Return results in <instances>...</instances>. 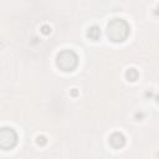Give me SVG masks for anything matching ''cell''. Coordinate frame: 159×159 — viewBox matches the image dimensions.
Wrapping results in <instances>:
<instances>
[{"label":"cell","instance_id":"cell-1","mask_svg":"<svg viewBox=\"0 0 159 159\" xmlns=\"http://www.w3.org/2000/svg\"><path fill=\"white\" fill-rule=\"evenodd\" d=\"M131 32L129 24L121 18H113L107 25V36L112 42H123Z\"/></svg>","mask_w":159,"mask_h":159},{"label":"cell","instance_id":"cell-2","mask_svg":"<svg viewBox=\"0 0 159 159\" xmlns=\"http://www.w3.org/2000/svg\"><path fill=\"white\" fill-rule=\"evenodd\" d=\"M56 65L60 70H62L65 72H71L78 65V56L77 53L72 51V50H62L61 52H58L56 57Z\"/></svg>","mask_w":159,"mask_h":159},{"label":"cell","instance_id":"cell-3","mask_svg":"<svg viewBox=\"0 0 159 159\" xmlns=\"http://www.w3.org/2000/svg\"><path fill=\"white\" fill-rule=\"evenodd\" d=\"M18 143V134L10 127H4L0 131V147L4 151L13 149Z\"/></svg>","mask_w":159,"mask_h":159},{"label":"cell","instance_id":"cell-4","mask_svg":"<svg viewBox=\"0 0 159 159\" xmlns=\"http://www.w3.org/2000/svg\"><path fill=\"white\" fill-rule=\"evenodd\" d=\"M108 142H109V144H111L113 148L119 149V148H122L124 144H126V137H124V134L121 133V132H114V133H112L111 136H109Z\"/></svg>","mask_w":159,"mask_h":159},{"label":"cell","instance_id":"cell-5","mask_svg":"<svg viewBox=\"0 0 159 159\" xmlns=\"http://www.w3.org/2000/svg\"><path fill=\"white\" fill-rule=\"evenodd\" d=\"M87 37L93 40V41H97V40L101 37V29L97 25H92V26H89L87 29Z\"/></svg>","mask_w":159,"mask_h":159},{"label":"cell","instance_id":"cell-6","mask_svg":"<svg viewBox=\"0 0 159 159\" xmlns=\"http://www.w3.org/2000/svg\"><path fill=\"white\" fill-rule=\"evenodd\" d=\"M139 77V72L137 71L136 68H128L127 70V72H126V78L128 80V81H131V82H134V81H137Z\"/></svg>","mask_w":159,"mask_h":159},{"label":"cell","instance_id":"cell-7","mask_svg":"<svg viewBox=\"0 0 159 159\" xmlns=\"http://www.w3.org/2000/svg\"><path fill=\"white\" fill-rule=\"evenodd\" d=\"M36 143L39 144V146H45V144L47 143V138L45 136H39L36 138Z\"/></svg>","mask_w":159,"mask_h":159},{"label":"cell","instance_id":"cell-8","mask_svg":"<svg viewBox=\"0 0 159 159\" xmlns=\"http://www.w3.org/2000/svg\"><path fill=\"white\" fill-rule=\"evenodd\" d=\"M41 32L44 35H49L50 32H51V26H50V25H42L41 26Z\"/></svg>","mask_w":159,"mask_h":159},{"label":"cell","instance_id":"cell-9","mask_svg":"<svg viewBox=\"0 0 159 159\" xmlns=\"http://www.w3.org/2000/svg\"><path fill=\"white\" fill-rule=\"evenodd\" d=\"M71 93H72V96H77V93H78V92H77V89H76V88H73Z\"/></svg>","mask_w":159,"mask_h":159},{"label":"cell","instance_id":"cell-10","mask_svg":"<svg viewBox=\"0 0 159 159\" xmlns=\"http://www.w3.org/2000/svg\"><path fill=\"white\" fill-rule=\"evenodd\" d=\"M155 102L159 103V94H157V96H155Z\"/></svg>","mask_w":159,"mask_h":159},{"label":"cell","instance_id":"cell-11","mask_svg":"<svg viewBox=\"0 0 159 159\" xmlns=\"http://www.w3.org/2000/svg\"><path fill=\"white\" fill-rule=\"evenodd\" d=\"M158 10H159V5H158Z\"/></svg>","mask_w":159,"mask_h":159}]
</instances>
